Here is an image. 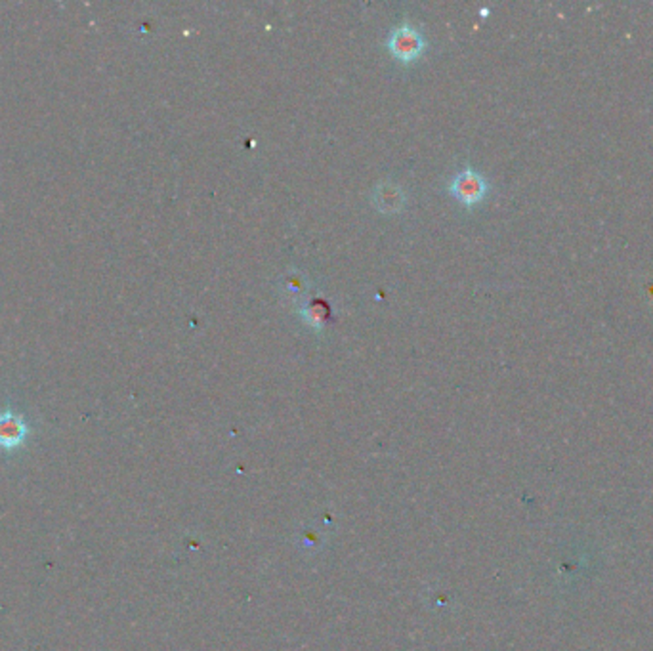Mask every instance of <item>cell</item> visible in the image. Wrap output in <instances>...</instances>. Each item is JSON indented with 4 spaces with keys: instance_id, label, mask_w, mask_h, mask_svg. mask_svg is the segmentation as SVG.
Returning a JSON list of instances; mask_svg holds the SVG:
<instances>
[{
    "instance_id": "277c9868",
    "label": "cell",
    "mask_w": 653,
    "mask_h": 651,
    "mask_svg": "<svg viewBox=\"0 0 653 651\" xmlns=\"http://www.w3.org/2000/svg\"><path fill=\"white\" fill-rule=\"evenodd\" d=\"M375 207L384 214H396L405 205V193L398 184L392 181H382L373 191Z\"/></svg>"
},
{
    "instance_id": "5b68a950",
    "label": "cell",
    "mask_w": 653,
    "mask_h": 651,
    "mask_svg": "<svg viewBox=\"0 0 653 651\" xmlns=\"http://www.w3.org/2000/svg\"><path fill=\"white\" fill-rule=\"evenodd\" d=\"M308 289H310V281L306 279V275H302L300 272L285 274V277L281 281V294L289 302L300 304L306 298V294H308Z\"/></svg>"
},
{
    "instance_id": "7a4b0ae2",
    "label": "cell",
    "mask_w": 653,
    "mask_h": 651,
    "mask_svg": "<svg viewBox=\"0 0 653 651\" xmlns=\"http://www.w3.org/2000/svg\"><path fill=\"white\" fill-rule=\"evenodd\" d=\"M424 46L426 43L422 35L411 26H401L394 29L390 38H388V50L403 64H409L413 59H417L422 54Z\"/></svg>"
},
{
    "instance_id": "6da1fadb",
    "label": "cell",
    "mask_w": 653,
    "mask_h": 651,
    "mask_svg": "<svg viewBox=\"0 0 653 651\" xmlns=\"http://www.w3.org/2000/svg\"><path fill=\"white\" fill-rule=\"evenodd\" d=\"M31 426L24 415L12 409L0 413V450L17 451L27 443Z\"/></svg>"
},
{
    "instance_id": "8992f818",
    "label": "cell",
    "mask_w": 653,
    "mask_h": 651,
    "mask_svg": "<svg viewBox=\"0 0 653 651\" xmlns=\"http://www.w3.org/2000/svg\"><path fill=\"white\" fill-rule=\"evenodd\" d=\"M302 319L310 325L312 329H323L325 323L331 317V306L321 298H314L308 304H304L300 308Z\"/></svg>"
},
{
    "instance_id": "3957f363",
    "label": "cell",
    "mask_w": 653,
    "mask_h": 651,
    "mask_svg": "<svg viewBox=\"0 0 653 651\" xmlns=\"http://www.w3.org/2000/svg\"><path fill=\"white\" fill-rule=\"evenodd\" d=\"M487 190L489 188H487L485 178L480 172L472 170V169L461 170L453 178L451 186H449V191H451V195L466 207H472V205H476V202H480L485 197Z\"/></svg>"
}]
</instances>
